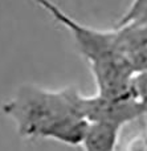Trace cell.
Segmentation results:
<instances>
[{"mask_svg":"<svg viewBox=\"0 0 147 151\" xmlns=\"http://www.w3.org/2000/svg\"><path fill=\"white\" fill-rule=\"evenodd\" d=\"M80 98L81 93L73 86L47 89L23 83L3 104L1 110L13 122L20 138L49 139L81 147L89 122L81 114Z\"/></svg>","mask_w":147,"mask_h":151,"instance_id":"cell-1","label":"cell"},{"mask_svg":"<svg viewBox=\"0 0 147 151\" xmlns=\"http://www.w3.org/2000/svg\"><path fill=\"white\" fill-rule=\"evenodd\" d=\"M48 13L57 24L62 25L72 35L80 55L87 61H94L97 58L105 57L111 53L118 52V32L117 28L102 31L93 27L85 25L74 20L65 11H62L53 0H31Z\"/></svg>","mask_w":147,"mask_h":151,"instance_id":"cell-2","label":"cell"},{"mask_svg":"<svg viewBox=\"0 0 147 151\" xmlns=\"http://www.w3.org/2000/svg\"><path fill=\"white\" fill-rule=\"evenodd\" d=\"M87 64L100 96L108 98H125L133 96L131 82L135 70L125 55L111 53Z\"/></svg>","mask_w":147,"mask_h":151,"instance_id":"cell-3","label":"cell"},{"mask_svg":"<svg viewBox=\"0 0 147 151\" xmlns=\"http://www.w3.org/2000/svg\"><path fill=\"white\" fill-rule=\"evenodd\" d=\"M80 110L87 122H110L123 127L138 118L143 117L142 107L134 97L125 98H108V97L94 94L84 96L80 98Z\"/></svg>","mask_w":147,"mask_h":151,"instance_id":"cell-4","label":"cell"},{"mask_svg":"<svg viewBox=\"0 0 147 151\" xmlns=\"http://www.w3.org/2000/svg\"><path fill=\"white\" fill-rule=\"evenodd\" d=\"M122 126L110 122H89L81 143L82 151H115Z\"/></svg>","mask_w":147,"mask_h":151,"instance_id":"cell-5","label":"cell"},{"mask_svg":"<svg viewBox=\"0 0 147 151\" xmlns=\"http://www.w3.org/2000/svg\"><path fill=\"white\" fill-rule=\"evenodd\" d=\"M131 94L142 107L143 117L147 119V72L135 73L131 82Z\"/></svg>","mask_w":147,"mask_h":151,"instance_id":"cell-6","label":"cell"},{"mask_svg":"<svg viewBox=\"0 0 147 151\" xmlns=\"http://www.w3.org/2000/svg\"><path fill=\"white\" fill-rule=\"evenodd\" d=\"M146 4H147V0H133L130 7L127 8V11L118 20L117 27H122V25H126V24L134 23V21L141 16L142 11L145 9Z\"/></svg>","mask_w":147,"mask_h":151,"instance_id":"cell-7","label":"cell"},{"mask_svg":"<svg viewBox=\"0 0 147 151\" xmlns=\"http://www.w3.org/2000/svg\"><path fill=\"white\" fill-rule=\"evenodd\" d=\"M125 151H147V138L139 135L137 138L131 139L127 143Z\"/></svg>","mask_w":147,"mask_h":151,"instance_id":"cell-8","label":"cell"},{"mask_svg":"<svg viewBox=\"0 0 147 151\" xmlns=\"http://www.w3.org/2000/svg\"><path fill=\"white\" fill-rule=\"evenodd\" d=\"M134 23H139V24H145V25H147V4L145 7V9L142 11V13H141V16L134 21Z\"/></svg>","mask_w":147,"mask_h":151,"instance_id":"cell-9","label":"cell"}]
</instances>
